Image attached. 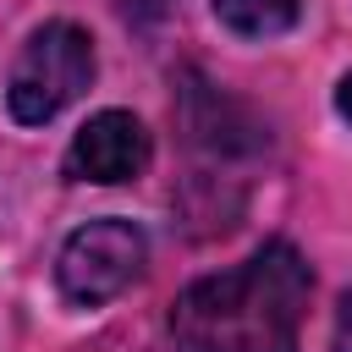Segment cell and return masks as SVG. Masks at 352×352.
I'll list each match as a JSON object with an SVG mask.
<instances>
[{
	"label": "cell",
	"mask_w": 352,
	"mask_h": 352,
	"mask_svg": "<svg viewBox=\"0 0 352 352\" xmlns=\"http://www.w3.org/2000/svg\"><path fill=\"white\" fill-rule=\"evenodd\" d=\"M314 270L292 242H264L236 270L192 280L170 302L176 352H297Z\"/></svg>",
	"instance_id": "6da1fadb"
},
{
	"label": "cell",
	"mask_w": 352,
	"mask_h": 352,
	"mask_svg": "<svg viewBox=\"0 0 352 352\" xmlns=\"http://www.w3.org/2000/svg\"><path fill=\"white\" fill-rule=\"evenodd\" d=\"M88 82H94V38L77 22L55 16L33 28L28 44L16 50L11 77H6V110L22 126H44L66 104H77Z\"/></svg>",
	"instance_id": "7a4b0ae2"
},
{
	"label": "cell",
	"mask_w": 352,
	"mask_h": 352,
	"mask_svg": "<svg viewBox=\"0 0 352 352\" xmlns=\"http://www.w3.org/2000/svg\"><path fill=\"white\" fill-rule=\"evenodd\" d=\"M148 264V236L121 220V214H104V220H88L77 226L60 253H55V286L66 302L77 308H99L110 297H121Z\"/></svg>",
	"instance_id": "3957f363"
},
{
	"label": "cell",
	"mask_w": 352,
	"mask_h": 352,
	"mask_svg": "<svg viewBox=\"0 0 352 352\" xmlns=\"http://www.w3.org/2000/svg\"><path fill=\"white\" fill-rule=\"evenodd\" d=\"M154 160L148 126L132 110H99L77 126L72 148H66V176L72 182H99V187H121L138 182Z\"/></svg>",
	"instance_id": "277c9868"
},
{
	"label": "cell",
	"mask_w": 352,
	"mask_h": 352,
	"mask_svg": "<svg viewBox=\"0 0 352 352\" xmlns=\"http://www.w3.org/2000/svg\"><path fill=\"white\" fill-rule=\"evenodd\" d=\"M209 6H214V22L236 38H280L302 22L308 0H209Z\"/></svg>",
	"instance_id": "5b68a950"
},
{
	"label": "cell",
	"mask_w": 352,
	"mask_h": 352,
	"mask_svg": "<svg viewBox=\"0 0 352 352\" xmlns=\"http://www.w3.org/2000/svg\"><path fill=\"white\" fill-rule=\"evenodd\" d=\"M330 352H352V292H341V302H336V324H330Z\"/></svg>",
	"instance_id": "8992f818"
},
{
	"label": "cell",
	"mask_w": 352,
	"mask_h": 352,
	"mask_svg": "<svg viewBox=\"0 0 352 352\" xmlns=\"http://www.w3.org/2000/svg\"><path fill=\"white\" fill-rule=\"evenodd\" d=\"M336 110H341V116L352 121V72H346V77L336 82Z\"/></svg>",
	"instance_id": "52a82bcc"
}]
</instances>
